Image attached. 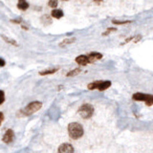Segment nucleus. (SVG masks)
Masks as SVG:
<instances>
[{
  "label": "nucleus",
  "instance_id": "obj_6",
  "mask_svg": "<svg viewBox=\"0 0 153 153\" xmlns=\"http://www.w3.org/2000/svg\"><path fill=\"white\" fill-rule=\"evenodd\" d=\"M57 151H59V153H73L75 151V149H74L73 146L70 145V143H62V145H60L59 146V149H57Z\"/></svg>",
  "mask_w": 153,
  "mask_h": 153
},
{
  "label": "nucleus",
  "instance_id": "obj_10",
  "mask_svg": "<svg viewBox=\"0 0 153 153\" xmlns=\"http://www.w3.org/2000/svg\"><path fill=\"white\" fill-rule=\"evenodd\" d=\"M30 5L26 1V0H18L17 2V8L20 10V11H26L27 9H29Z\"/></svg>",
  "mask_w": 153,
  "mask_h": 153
},
{
  "label": "nucleus",
  "instance_id": "obj_15",
  "mask_svg": "<svg viewBox=\"0 0 153 153\" xmlns=\"http://www.w3.org/2000/svg\"><path fill=\"white\" fill-rule=\"evenodd\" d=\"M112 23L114 25H126V24H130L132 23V20H124V21H121V20H116V19H113Z\"/></svg>",
  "mask_w": 153,
  "mask_h": 153
},
{
  "label": "nucleus",
  "instance_id": "obj_1",
  "mask_svg": "<svg viewBox=\"0 0 153 153\" xmlns=\"http://www.w3.org/2000/svg\"><path fill=\"white\" fill-rule=\"evenodd\" d=\"M68 134L69 137L73 140H78V139L81 138L84 134L83 127L80 123H71L68 126Z\"/></svg>",
  "mask_w": 153,
  "mask_h": 153
},
{
  "label": "nucleus",
  "instance_id": "obj_23",
  "mask_svg": "<svg viewBox=\"0 0 153 153\" xmlns=\"http://www.w3.org/2000/svg\"><path fill=\"white\" fill-rule=\"evenodd\" d=\"M3 120H4V114L2 112H0V126H1V123L3 122Z\"/></svg>",
  "mask_w": 153,
  "mask_h": 153
},
{
  "label": "nucleus",
  "instance_id": "obj_25",
  "mask_svg": "<svg viewBox=\"0 0 153 153\" xmlns=\"http://www.w3.org/2000/svg\"><path fill=\"white\" fill-rule=\"evenodd\" d=\"M94 2H96V3H98V4H100V3H102L103 0H93Z\"/></svg>",
  "mask_w": 153,
  "mask_h": 153
},
{
  "label": "nucleus",
  "instance_id": "obj_18",
  "mask_svg": "<svg viewBox=\"0 0 153 153\" xmlns=\"http://www.w3.org/2000/svg\"><path fill=\"white\" fill-rule=\"evenodd\" d=\"M5 102V93L2 90H0V105Z\"/></svg>",
  "mask_w": 153,
  "mask_h": 153
},
{
  "label": "nucleus",
  "instance_id": "obj_13",
  "mask_svg": "<svg viewBox=\"0 0 153 153\" xmlns=\"http://www.w3.org/2000/svg\"><path fill=\"white\" fill-rule=\"evenodd\" d=\"M81 72V69L80 68H75V69H73V70H71V71H69L68 73L66 74V76H68V78H73V76H78L79 73Z\"/></svg>",
  "mask_w": 153,
  "mask_h": 153
},
{
  "label": "nucleus",
  "instance_id": "obj_16",
  "mask_svg": "<svg viewBox=\"0 0 153 153\" xmlns=\"http://www.w3.org/2000/svg\"><path fill=\"white\" fill-rule=\"evenodd\" d=\"M2 38H3V39H4L5 41H6L7 43H10V44H12V45H13V46H18L17 42H16V40L12 39V38H9V37L5 36H2Z\"/></svg>",
  "mask_w": 153,
  "mask_h": 153
},
{
  "label": "nucleus",
  "instance_id": "obj_9",
  "mask_svg": "<svg viewBox=\"0 0 153 153\" xmlns=\"http://www.w3.org/2000/svg\"><path fill=\"white\" fill-rule=\"evenodd\" d=\"M51 16H52V17H54L56 19H60L64 16V13L62 12V10H60V9H54L51 12Z\"/></svg>",
  "mask_w": 153,
  "mask_h": 153
},
{
  "label": "nucleus",
  "instance_id": "obj_5",
  "mask_svg": "<svg viewBox=\"0 0 153 153\" xmlns=\"http://www.w3.org/2000/svg\"><path fill=\"white\" fill-rule=\"evenodd\" d=\"M14 139V132L13 129H8V130H6V132L4 133L3 135V138H2V141L7 143V145H9V143H11Z\"/></svg>",
  "mask_w": 153,
  "mask_h": 153
},
{
  "label": "nucleus",
  "instance_id": "obj_2",
  "mask_svg": "<svg viewBox=\"0 0 153 153\" xmlns=\"http://www.w3.org/2000/svg\"><path fill=\"white\" fill-rule=\"evenodd\" d=\"M42 107V102H38V100H36V102H33L31 103H29L25 108L22 109V115L24 116H30V115H33V113L37 112L38 110H40V108Z\"/></svg>",
  "mask_w": 153,
  "mask_h": 153
},
{
  "label": "nucleus",
  "instance_id": "obj_11",
  "mask_svg": "<svg viewBox=\"0 0 153 153\" xmlns=\"http://www.w3.org/2000/svg\"><path fill=\"white\" fill-rule=\"evenodd\" d=\"M75 41H76V37L65 38V39H63L59 43V47H65L67 45H70V44H72V43H74Z\"/></svg>",
  "mask_w": 153,
  "mask_h": 153
},
{
  "label": "nucleus",
  "instance_id": "obj_17",
  "mask_svg": "<svg viewBox=\"0 0 153 153\" xmlns=\"http://www.w3.org/2000/svg\"><path fill=\"white\" fill-rule=\"evenodd\" d=\"M57 4H59L57 0H49V1H48V5L53 9H56L57 7Z\"/></svg>",
  "mask_w": 153,
  "mask_h": 153
},
{
  "label": "nucleus",
  "instance_id": "obj_24",
  "mask_svg": "<svg viewBox=\"0 0 153 153\" xmlns=\"http://www.w3.org/2000/svg\"><path fill=\"white\" fill-rule=\"evenodd\" d=\"M12 22L13 23H19V24H20L21 23V20H20V19H17V20H12Z\"/></svg>",
  "mask_w": 153,
  "mask_h": 153
},
{
  "label": "nucleus",
  "instance_id": "obj_3",
  "mask_svg": "<svg viewBox=\"0 0 153 153\" xmlns=\"http://www.w3.org/2000/svg\"><path fill=\"white\" fill-rule=\"evenodd\" d=\"M95 111V108L92 104L90 103H84L79 108V114L82 119H90L93 116Z\"/></svg>",
  "mask_w": 153,
  "mask_h": 153
},
{
  "label": "nucleus",
  "instance_id": "obj_21",
  "mask_svg": "<svg viewBox=\"0 0 153 153\" xmlns=\"http://www.w3.org/2000/svg\"><path fill=\"white\" fill-rule=\"evenodd\" d=\"M141 38H142V36H134V39H135V40H133V41L135 43H137L138 41L141 40Z\"/></svg>",
  "mask_w": 153,
  "mask_h": 153
},
{
  "label": "nucleus",
  "instance_id": "obj_4",
  "mask_svg": "<svg viewBox=\"0 0 153 153\" xmlns=\"http://www.w3.org/2000/svg\"><path fill=\"white\" fill-rule=\"evenodd\" d=\"M132 99L136 102H143L147 106L153 105V95H147L143 93H135L132 96Z\"/></svg>",
  "mask_w": 153,
  "mask_h": 153
},
{
  "label": "nucleus",
  "instance_id": "obj_20",
  "mask_svg": "<svg viewBox=\"0 0 153 153\" xmlns=\"http://www.w3.org/2000/svg\"><path fill=\"white\" fill-rule=\"evenodd\" d=\"M113 31H117V29H116V28H108L107 30L105 31V33H102V36H107L108 33H110L113 32Z\"/></svg>",
  "mask_w": 153,
  "mask_h": 153
},
{
  "label": "nucleus",
  "instance_id": "obj_7",
  "mask_svg": "<svg viewBox=\"0 0 153 153\" xmlns=\"http://www.w3.org/2000/svg\"><path fill=\"white\" fill-rule=\"evenodd\" d=\"M76 62L80 66H85L87 64H90V60H89V57L88 56H85V55H80L79 56L76 57Z\"/></svg>",
  "mask_w": 153,
  "mask_h": 153
},
{
  "label": "nucleus",
  "instance_id": "obj_12",
  "mask_svg": "<svg viewBox=\"0 0 153 153\" xmlns=\"http://www.w3.org/2000/svg\"><path fill=\"white\" fill-rule=\"evenodd\" d=\"M110 86H111V81L110 80H102V82L99 88V91H104V90L108 89Z\"/></svg>",
  "mask_w": 153,
  "mask_h": 153
},
{
  "label": "nucleus",
  "instance_id": "obj_8",
  "mask_svg": "<svg viewBox=\"0 0 153 153\" xmlns=\"http://www.w3.org/2000/svg\"><path fill=\"white\" fill-rule=\"evenodd\" d=\"M88 57H89V60H90V63H93L96 60H99L102 57V55L100 54V53H98V52H92L90 53L88 55Z\"/></svg>",
  "mask_w": 153,
  "mask_h": 153
},
{
  "label": "nucleus",
  "instance_id": "obj_22",
  "mask_svg": "<svg viewBox=\"0 0 153 153\" xmlns=\"http://www.w3.org/2000/svg\"><path fill=\"white\" fill-rule=\"evenodd\" d=\"M5 65H6V62H5L2 57H0V67H4Z\"/></svg>",
  "mask_w": 153,
  "mask_h": 153
},
{
  "label": "nucleus",
  "instance_id": "obj_19",
  "mask_svg": "<svg viewBox=\"0 0 153 153\" xmlns=\"http://www.w3.org/2000/svg\"><path fill=\"white\" fill-rule=\"evenodd\" d=\"M41 19H45V21H42L44 24H47V23H51L52 22V19L49 17V16H43Z\"/></svg>",
  "mask_w": 153,
  "mask_h": 153
},
{
  "label": "nucleus",
  "instance_id": "obj_14",
  "mask_svg": "<svg viewBox=\"0 0 153 153\" xmlns=\"http://www.w3.org/2000/svg\"><path fill=\"white\" fill-rule=\"evenodd\" d=\"M59 70V68H53V69H47V70H44V71H41L39 72V75L40 76H47V75H52L56 73V72Z\"/></svg>",
  "mask_w": 153,
  "mask_h": 153
},
{
  "label": "nucleus",
  "instance_id": "obj_26",
  "mask_svg": "<svg viewBox=\"0 0 153 153\" xmlns=\"http://www.w3.org/2000/svg\"><path fill=\"white\" fill-rule=\"evenodd\" d=\"M63 1H68V0H63Z\"/></svg>",
  "mask_w": 153,
  "mask_h": 153
}]
</instances>
